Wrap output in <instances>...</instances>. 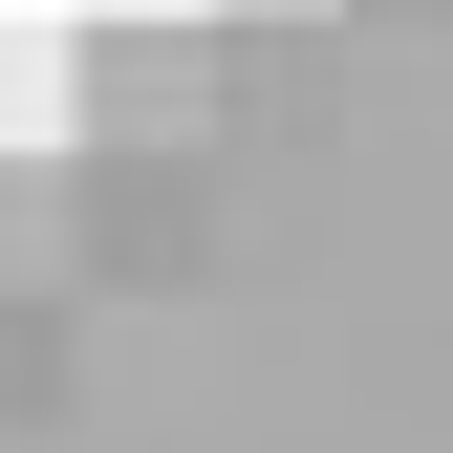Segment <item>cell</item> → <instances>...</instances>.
Wrapping results in <instances>:
<instances>
[{
  "label": "cell",
  "mask_w": 453,
  "mask_h": 453,
  "mask_svg": "<svg viewBox=\"0 0 453 453\" xmlns=\"http://www.w3.org/2000/svg\"><path fill=\"white\" fill-rule=\"evenodd\" d=\"M65 151H216V22H65Z\"/></svg>",
  "instance_id": "obj_1"
},
{
  "label": "cell",
  "mask_w": 453,
  "mask_h": 453,
  "mask_svg": "<svg viewBox=\"0 0 453 453\" xmlns=\"http://www.w3.org/2000/svg\"><path fill=\"white\" fill-rule=\"evenodd\" d=\"M0 151H65V43L0 22Z\"/></svg>",
  "instance_id": "obj_2"
},
{
  "label": "cell",
  "mask_w": 453,
  "mask_h": 453,
  "mask_svg": "<svg viewBox=\"0 0 453 453\" xmlns=\"http://www.w3.org/2000/svg\"><path fill=\"white\" fill-rule=\"evenodd\" d=\"M216 22H346V0H216Z\"/></svg>",
  "instance_id": "obj_3"
},
{
  "label": "cell",
  "mask_w": 453,
  "mask_h": 453,
  "mask_svg": "<svg viewBox=\"0 0 453 453\" xmlns=\"http://www.w3.org/2000/svg\"><path fill=\"white\" fill-rule=\"evenodd\" d=\"M87 22H216V0H87Z\"/></svg>",
  "instance_id": "obj_4"
}]
</instances>
